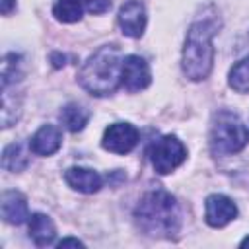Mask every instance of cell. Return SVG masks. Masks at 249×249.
Segmentation results:
<instances>
[{"label": "cell", "mask_w": 249, "mask_h": 249, "mask_svg": "<svg viewBox=\"0 0 249 249\" xmlns=\"http://www.w3.org/2000/svg\"><path fill=\"white\" fill-rule=\"evenodd\" d=\"M58 247H60V249H62V247H84V243H82L80 239H76V237H66V239L58 241Z\"/></svg>", "instance_id": "obj_19"}, {"label": "cell", "mask_w": 249, "mask_h": 249, "mask_svg": "<svg viewBox=\"0 0 249 249\" xmlns=\"http://www.w3.org/2000/svg\"><path fill=\"white\" fill-rule=\"evenodd\" d=\"M0 210H2V218L8 224H23L27 220V200L21 193L18 191H4L2 193V202H0Z\"/></svg>", "instance_id": "obj_11"}, {"label": "cell", "mask_w": 249, "mask_h": 249, "mask_svg": "<svg viewBox=\"0 0 249 249\" xmlns=\"http://www.w3.org/2000/svg\"><path fill=\"white\" fill-rule=\"evenodd\" d=\"M247 142H249V132L245 124L239 121V117L228 111L218 113L212 124V132H210L212 152L218 156L237 154L239 150L245 148Z\"/></svg>", "instance_id": "obj_4"}, {"label": "cell", "mask_w": 249, "mask_h": 249, "mask_svg": "<svg viewBox=\"0 0 249 249\" xmlns=\"http://www.w3.org/2000/svg\"><path fill=\"white\" fill-rule=\"evenodd\" d=\"M241 247H249V237H245V239L241 241Z\"/></svg>", "instance_id": "obj_21"}, {"label": "cell", "mask_w": 249, "mask_h": 249, "mask_svg": "<svg viewBox=\"0 0 249 249\" xmlns=\"http://www.w3.org/2000/svg\"><path fill=\"white\" fill-rule=\"evenodd\" d=\"M82 2L84 0H56L53 14L64 23H74L82 18Z\"/></svg>", "instance_id": "obj_16"}, {"label": "cell", "mask_w": 249, "mask_h": 249, "mask_svg": "<svg viewBox=\"0 0 249 249\" xmlns=\"http://www.w3.org/2000/svg\"><path fill=\"white\" fill-rule=\"evenodd\" d=\"M88 119H89V113H88L82 105H78V103H68V105L60 111V121H62V124H64L70 132L82 130V128L86 126Z\"/></svg>", "instance_id": "obj_14"}, {"label": "cell", "mask_w": 249, "mask_h": 249, "mask_svg": "<svg viewBox=\"0 0 249 249\" xmlns=\"http://www.w3.org/2000/svg\"><path fill=\"white\" fill-rule=\"evenodd\" d=\"M212 37H214V25L206 19L195 21L187 31V39L183 47V72L193 82L204 80L212 70V62H214Z\"/></svg>", "instance_id": "obj_3"}, {"label": "cell", "mask_w": 249, "mask_h": 249, "mask_svg": "<svg viewBox=\"0 0 249 249\" xmlns=\"http://www.w3.org/2000/svg\"><path fill=\"white\" fill-rule=\"evenodd\" d=\"M119 25L126 37H140L146 27V10L140 0H128L119 10Z\"/></svg>", "instance_id": "obj_8"}, {"label": "cell", "mask_w": 249, "mask_h": 249, "mask_svg": "<svg viewBox=\"0 0 249 249\" xmlns=\"http://www.w3.org/2000/svg\"><path fill=\"white\" fill-rule=\"evenodd\" d=\"M14 4H16L14 0H2V14H4V16H8Z\"/></svg>", "instance_id": "obj_20"}, {"label": "cell", "mask_w": 249, "mask_h": 249, "mask_svg": "<svg viewBox=\"0 0 249 249\" xmlns=\"http://www.w3.org/2000/svg\"><path fill=\"white\" fill-rule=\"evenodd\" d=\"M121 49L117 45H105L95 51L82 66L78 80L84 89L91 95H109L121 84L123 60Z\"/></svg>", "instance_id": "obj_2"}, {"label": "cell", "mask_w": 249, "mask_h": 249, "mask_svg": "<svg viewBox=\"0 0 249 249\" xmlns=\"http://www.w3.org/2000/svg\"><path fill=\"white\" fill-rule=\"evenodd\" d=\"M150 68L148 62L136 54H130L123 60V70H121V84L128 91H140L150 86Z\"/></svg>", "instance_id": "obj_7"}, {"label": "cell", "mask_w": 249, "mask_h": 249, "mask_svg": "<svg viewBox=\"0 0 249 249\" xmlns=\"http://www.w3.org/2000/svg\"><path fill=\"white\" fill-rule=\"evenodd\" d=\"M62 144V134L54 124H43L29 140V150L37 156H51Z\"/></svg>", "instance_id": "obj_10"}, {"label": "cell", "mask_w": 249, "mask_h": 249, "mask_svg": "<svg viewBox=\"0 0 249 249\" xmlns=\"http://www.w3.org/2000/svg\"><path fill=\"white\" fill-rule=\"evenodd\" d=\"M27 163H29V158L19 142L10 144L2 154V165L8 171H21L27 167Z\"/></svg>", "instance_id": "obj_15"}, {"label": "cell", "mask_w": 249, "mask_h": 249, "mask_svg": "<svg viewBox=\"0 0 249 249\" xmlns=\"http://www.w3.org/2000/svg\"><path fill=\"white\" fill-rule=\"evenodd\" d=\"M66 183L80 193H97L101 189V175L88 167H70L64 173Z\"/></svg>", "instance_id": "obj_12"}, {"label": "cell", "mask_w": 249, "mask_h": 249, "mask_svg": "<svg viewBox=\"0 0 249 249\" xmlns=\"http://www.w3.org/2000/svg\"><path fill=\"white\" fill-rule=\"evenodd\" d=\"M230 86L237 93L249 91V56H245L233 64V68L230 70Z\"/></svg>", "instance_id": "obj_17"}, {"label": "cell", "mask_w": 249, "mask_h": 249, "mask_svg": "<svg viewBox=\"0 0 249 249\" xmlns=\"http://www.w3.org/2000/svg\"><path fill=\"white\" fill-rule=\"evenodd\" d=\"M56 235V230H54V224L51 222L49 216L45 214H33L31 220H29V237L33 239L35 245L39 247H45L49 243H53Z\"/></svg>", "instance_id": "obj_13"}, {"label": "cell", "mask_w": 249, "mask_h": 249, "mask_svg": "<svg viewBox=\"0 0 249 249\" xmlns=\"http://www.w3.org/2000/svg\"><path fill=\"white\" fill-rule=\"evenodd\" d=\"M138 142V130L128 123H113L105 128L101 146L113 154H128Z\"/></svg>", "instance_id": "obj_6"}, {"label": "cell", "mask_w": 249, "mask_h": 249, "mask_svg": "<svg viewBox=\"0 0 249 249\" xmlns=\"http://www.w3.org/2000/svg\"><path fill=\"white\" fill-rule=\"evenodd\" d=\"M148 156H150L154 169L160 175H165V173H171L177 165H181L185 161L187 150L177 136L167 134V136H161L150 144Z\"/></svg>", "instance_id": "obj_5"}, {"label": "cell", "mask_w": 249, "mask_h": 249, "mask_svg": "<svg viewBox=\"0 0 249 249\" xmlns=\"http://www.w3.org/2000/svg\"><path fill=\"white\" fill-rule=\"evenodd\" d=\"M89 14H103L111 8V0H84Z\"/></svg>", "instance_id": "obj_18"}, {"label": "cell", "mask_w": 249, "mask_h": 249, "mask_svg": "<svg viewBox=\"0 0 249 249\" xmlns=\"http://www.w3.org/2000/svg\"><path fill=\"white\" fill-rule=\"evenodd\" d=\"M206 222L212 228H222L230 224L237 216V206L233 204L231 198L224 195H210L206 198V210H204Z\"/></svg>", "instance_id": "obj_9"}, {"label": "cell", "mask_w": 249, "mask_h": 249, "mask_svg": "<svg viewBox=\"0 0 249 249\" xmlns=\"http://www.w3.org/2000/svg\"><path fill=\"white\" fill-rule=\"evenodd\" d=\"M134 218L144 233L158 237H171L181 226L177 200L165 191H152L144 195L134 210Z\"/></svg>", "instance_id": "obj_1"}]
</instances>
